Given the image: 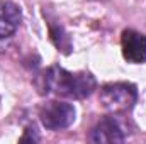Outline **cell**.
Returning a JSON list of instances; mask_svg holds the SVG:
<instances>
[{"mask_svg": "<svg viewBox=\"0 0 146 144\" xmlns=\"http://www.w3.org/2000/svg\"><path fill=\"white\" fill-rule=\"evenodd\" d=\"M97 81L90 73H70L60 66H51L42 75V88L46 93H54L68 98H85L92 95Z\"/></svg>", "mask_w": 146, "mask_h": 144, "instance_id": "obj_1", "label": "cell"}, {"mask_svg": "<svg viewBox=\"0 0 146 144\" xmlns=\"http://www.w3.org/2000/svg\"><path fill=\"white\" fill-rule=\"evenodd\" d=\"M138 100V90L133 83H109L100 88L99 102L107 112L121 114L134 107Z\"/></svg>", "mask_w": 146, "mask_h": 144, "instance_id": "obj_2", "label": "cell"}, {"mask_svg": "<svg viewBox=\"0 0 146 144\" xmlns=\"http://www.w3.org/2000/svg\"><path fill=\"white\" fill-rule=\"evenodd\" d=\"M75 107L66 102H48L39 110L42 126L49 131H63L75 122Z\"/></svg>", "mask_w": 146, "mask_h": 144, "instance_id": "obj_3", "label": "cell"}, {"mask_svg": "<svg viewBox=\"0 0 146 144\" xmlns=\"http://www.w3.org/2000/svg\"><path fill=\"white\" fill-rule=\"evenodd\" d=\"M121 48H122V56L126 61L133 65H139L146 61V36L134 31V29H126L121 37Z\"/></svg>", "mask_w": 146, "mask_h": 144, "instance_id": "obj_4", "label": "cell"}, {"mask_svg": "<svg viewBox=\"0 0 146 144\" xmlns=\"http://www.w3.org/2000/svg\"><path fill=\"white\" fill-rule=\"evenodd\" d=\"M124 139V131L114 117H104L88 134V141L97 144H117Z\"/></svg>", "mask_w": 146, "mask_h": 144, "instance_id": "obj_5", "label": "cell"}, {"mask_svg": "<svg viewBox=\"0 0 146 144\" xmlns=\"http://www.w3.org/2000/svg\"><path fill=\"white\" fill-rule=\"evenodd\" d=\"M22 20L21 9L9 0L0 2V39L10 37L19 27Z\"/></svg>", "mask_w": 146, "mask_h": 144, "instance_id": "obj_6", "label": "cell"}, {"mask_svg": "<svg viewBox=\"0 0 146 144\" xmlns=\"http://www.w3.org/2000/svg\"><path fill=\"white\" fill-rule=\"evenodd\" d=\"M21 141H22V143H26V141H34V143H36V141H39V137L36 136L34 129H33V132H31V129H27V132L21 137Z\"/></svg>", "mask_w": 146, "mask_h": 144, "instance_id": "obj_7", "label": "cell"}]
</instances>
